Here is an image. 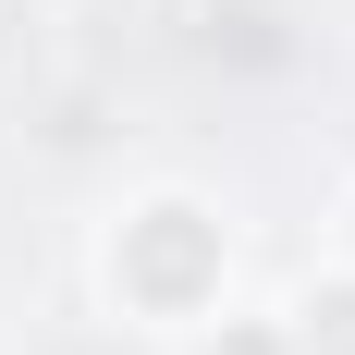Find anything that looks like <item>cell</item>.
I'll list each match as a JSON object with an SVG mask.
<instances>
[{
  "mask_svg": "<svg viewBox=\"0 0 355 355\" xmlns=\"http://www.w3.org/2000/svg\"><path fill=\"white\" fill-rule=\"evenodd\" d=\"M209 270H220V233L196 209H147L135 233H123V294H147V306H196Z\"/></svg>",
  "mask_w": 355,
  "mask_h": 355,
  "instance_id": "6da1fadb",
  "label": "cell"
},
{
  "mask_svg": "<svg viewBox=\"0 0 355 355\" xmlns=\"http://www.w3.org/2000/svg\"><path fill=\"white\" fill-rule=\"evenodd\" d=\"M306 319H319V331H306V343H331V355H355V294H319Z\"/></svg>",
  "mask_w": 355,
  "mask_h": 355,
  "instance_id": "7a4b0ae2",
  "label": "cell"
},
{
  "mask_svg": "<svg viewBox=\"0 0 355 355\" xmlns=\"http://www.w3.org/2000/svg\"><path fill=\"white\" fill-rule=\"evenodd\" d=\"M220 355H270V343H257V331H233V343H220Z\"/></svg>",
  "mask_w": 355,
  "mask_h": 355,
  "instance_id": "3957f363",
  "label": "cell"
}]
</instances>
